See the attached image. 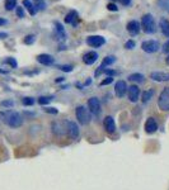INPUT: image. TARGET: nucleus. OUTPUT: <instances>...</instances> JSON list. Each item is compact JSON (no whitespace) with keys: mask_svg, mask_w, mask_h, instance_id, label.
Segmentation results:
<instances>
[{"mask_svg":"<svg viewBox=\"0 0 169 190\" xmlns=\"http://www.w3.org/2000/svg\"><path fill=\"white\" fill-rule=\"evenodd\" d=\"M0 120L5 123L7 125H9L10 128H19L23 124V119H22L21 114L18 112H14V110H4V112H0Z\"/></svg>","mask_w":169,"mask_h":190,"instance_id":"f257e3e1","label":"nucleus"},{"mask_svg":"<svg viewBox=\"0 0 169 190\" xmlns=\"http://www.w3.org/2000/svg\"><path fill=\"white\" fill-rule=\"evenodd\" d=\"M140 25H141V28L144 29L145 33H149V34L155 33V30H157L155 20H154V18H153L151 14H145V15H143Z\"/></svg>","mask_w":169,"mask_h":190,"instance_id":"f03ea898","label":"nucleus"},{"mask_svg":"<svg viewBox=\"0 0 169 190\" xmlns=\"http://www.w3.org/2000/svg\"><path fill=\"white\" fill-rule=\"evenodd\" d=\"M158 106L163 110V112H168L169 110V88H165L160 97L158 99Z\"/></svg>","mask_w":169,"mask_h":190,"instance_id":"7ed1b4c3","label":"nucleus"},{"mask_svg":"<svg viewBox=\"0 0 169 190\" xmlns=\"http://www.w3.org/2000/svg\"><path fill=\"white\" fill-rule=\"evenodd\" d=\"M75 114H76V119L79 120L80 124H88L90 122V115L88 113V110L84 106H78L75 110Z\"/></svg>","mask_w":169,"mask_h":190,"instance_id":"20e7f679","label":"nucleus"},{"mask_svg":"<svg viewBox=\"0 0 169 190\" xmlns=\"http://www.w3.org/2000/svg\"><path fill=\"white\" fill-rule=\"evenodd\" d=\"M141 48L146 53H154V52H157L159 50V42L158 41H154V39L145 41L141 44Z\"/></svg>","mask_w":169,"mask_h":190,"instance_id":"39448f33","label":"nucleus"},{"mask_svg":"<svg viewBox=\"0 0 169 190\" xmlns=\"http://www.w3.org/2000/svg\"><path fill=\"white\" fill-rule=\"evenodd\" d=\"M106 43V39L102 36H90L87 38V44L90 47H94V48H98V47L103 46Z\"/></svg>","mask_w":169,"mask_h":190,"instance_id":"423d86ee","label":"nucleus"},{"mask_svg":"<svg viewBox=\"0 0 169 190\" xmlns=\"http://www.w3.org/2000/svg\"><path fill=\"white\" fill-rule=\"evenodd\" d=\"M88 106L90 109V112L94 115H98L101 113V104H99V100L97 98H90L88 100Z\"/></svg>","mask_w":169,"mask_h":190,"instance_id":"0eeeda50","label":"nucleus"},{"mask_svg":"<svg viewBox=\"0 0 169 190\" xmlns=\"http://www.w3.org/2000/svg\"><path fill=\"white\" fill-rule=\"evenodd\" d=\"M150 79H153V80H154V81H159V83H163V81H169V72L154 71V72H151Z\"/></svg>","mask_w":169,"mask_h":190,"instance_id":"6e6552de","label":"nucleus"},{"mask_svg":"<svg viewBox=\"0 0 169 190\" xmlns=\"http://www.w3.org/2000/svg\"><path fill=\"white\" fill-rule=\"evenodd\" d=\"M127 91H129V99L135 103L139 100V95H140V89L139 86H136V85H131L127 88Z\"/></svg>","mask_w":169,"mask_h":190,"instance_id":"1a4fd4ad","label":"nucleus"},{"mask_svg":"<svg viewBox=\"0 0 169 190\" xmlns=\"http://www.w3.org/2000/svg\"><path fill=\"white\" fill-rule=\"evenodd\" d=\"M126 28H127V32H129L131 36H136V34H139L141 25H140V23L137 22V20H130L127 23V27Z\"/></svg>","mask_w":169,"mask_h":190,"instance_id":"9d476101","label":"nucleus"},{"mask_svg":"<svg viewBox=\"0 0 169 190\" xmlns=\"http://www.w3.org/2000/svg\"><path fill=\"white\" fill-rule=\"evenodd\" d=\"M37 61H38L40 63H42V65H45V66H50V65H52V63L55 62V58H54V56H51V55L41 53V55L37 56Z\"/></svg>","mask_w":169,"mask_h":190,"instance_id":"9b49d317","label":"nucleus"},{"mask_svg":"<svg viewBox=\"0 0 169 190\" xmlns=\"http://www.w3.org/2000/svg\"><path fill=\"white\" fill-rule=\"evenodd\" d=\"M66 127H68V133H69V136L73 139H76V138L79 137V128H78V125H76V123L68 122L66 123Z\"/></svg>","mask_w":169,"mask_h":190,"instance_id":"f8f14e48","label":"nucleus"},{"mask_svg":"<svg viewBox=\"0 0 169 190\" xmlns=\"http://www.w3.org/2000/svg\"><path fill=\"white\" fill-rule=\"evenodd\" d=\"M115 91H116V95H117L118 98L125 97V94L127 93V85H126V83L122 81V80H120L116 84V86H115Z\"/></svg>","mask_w":169,"mask_h":190,"instance_id":"ddd939ff","label":"nucleus"},{"mask_svg":"<svg viewBox=\"0 0 169 190\" xmlns=\"http://www.w3.org/2000/svg\"><path fill=\"white\" fill-rule=\"evenodd\" d=\"M54 25H55V34H56L57 39H60V41H65V38H66V33H65L64 27L61 25V23H59V22H54Z\"/></svg>","mask_w":169,"mask_h":190,"instance_id":"4468645a","label":"nucleus"},{"mask_svg":"<svg viewBox=\"0 0 169 190\" xmlns=\"http://www.w3.org/2000/svg\"><path fill=\"white\" fill-rule=\"evenodd\" d=\"M98 60V53L97 52H88L83 56V61L85 65H93V63Z\"/></svg>","mask_w":169,"mask_h":190,"instance_id":"2eb2a0df","label":"nucleus"},{"mask_svg":"<svg viewBox=\"0 0 169 190\" xmlns=\"http://www.w3.org/2000/svg\"><path fill=\"white\" fill-rule=\"evenodd\" d=\"M145 129L148 133H154L157 129H158V124H157V120L154 118H149L145 123Z\"/></svg>","mask_w":169,"mask_h":190,"instance_id":"dca6fc26","label":"nucleus"},{"mask_svg":"<svg viewBox=\"0 0 169 190\" xmlns=\"http://www.w3.org/2000/svg\"><path fill=\"white\" fill-rule=\"evenodd\" d=\"M104 128L108 133H113L116 131V124L112 117H106L104 119Z\"/></svg>","mask_w":169,"mask_h":190,"instance_id":"f3484780","label":"nucleus"},{"mask_svg":"<svg viewBox=\"0 0 169 190\" xmlns=\"http://www.w3.org/2000/svg\"><path fill=\"white\" fill-rule=\"evenodd\" d=\"M76 19H78V11L76 10H70L65 15V23H68V24H73Z\"/></svg>","mask_w":169,"mask_h":190,"instance_id":"a211bd4d","label":"nucleus"},{"mask_svg":"<svg viewBox=\"0 0 169 190\" xmlns=\"http://www.w3.org/2000/svg\"><path fill=\"white\" fill-rule=\"evenodd\" d=\"M23 7L29 11L31 15H35V14L37 13L36 7L32 4V0H23Z\"/></svg>","mask_w":169,"mask_h":190,"instance_id":"6ab92c4d","label":"nucleus"},{"mask_svg":"<svg viewBox=\"0 0 169 190\" xmlns=\"http://www.w3.org/2000/svg\"><path fill=\"white\" fill-rule=\"evenodd\" d=\"M160 29H162V32H163V34H164L165 37L169 38V20H168V19L163 18V19L160 20Z\"/></svg>","mask_w":169,"mask_h":190,"instance_id":"aec40b11","label":"nucleus"},{"mask_svg":"<svg viewBox=\"0 0 169 190\" xmlns=\"http://www.w3.org/2000/svg\"><path fill=\"white\" fill-rule=\"evenodd\" d=\"M129 80H130V81H134V83H144L145 77H144V75H141V74H131V75L129 76Z\"/></svg>","mask_w":169,"mask_h":190,"instance_id":"412c9836","label":"nucleus"},{"mask_svg":"<svg viewBox=\"0 0 169 190\" xmlns=\"http://www.w3.org/2000/svg\"><path fill=\"white\" fill-rule=\"evenodd\" d=\"M116 61V57L115 56H107L104 60H103V62H102V69L104 67V66H110V65H112V63Z\"/></svg>","mask_w":169,"mask_h":190,"instance_id":"4be33fe9","label":"nucleus"},{"mask_svg":"<svg viewBox=\"0 0 169 190\" xmlns=\"http://www.w3.org/2000/svg\"><path fill=\"white\" fill-rule=\"evenodd\" d=\"M5 9L7 10H13L17 7V0H5Z\"/></svg>","mask_w":169,"mask_h":190,"instance_id":"5701e85b","label":"nucleus"},{"mask_svg":"<svg viewBox=\"0 0 169 190\" xmlns=\"http://www.w3.org/2000/svg\"><path fill=\"white\" fill-rule=\"evenodd\" d=\"M153 95H154V91H153V90H148V91H145V93L143 94V102H144V103H146L148 100H150V99H151Z\"/></svg>","mask_w":169,"mask_h":190,"instance_id":"b1692460","label":"nucleus"},{"mask_svg":"<svg viewBox=\"0 0 169 190\" xmlns=\"http://www.w3.org/2000/svg\"><path fill=\"white\" fill-rule=\"evenodd\" d=\"M33 2H35V7L37 10H43L46 8V4L43 0H33Z\"/></svg>","mask_w":169,"mask_h":190,"instance_id":"393cba45","label":"nucleus"},{"mask_svg":"<svg viewBox=\"0 0 169 190\" xmlns=\"http://www.w3.org/2000/svg\"><path fill=\"white\" fill-rule=\"evenodd\" d=\"M159 5H160L165 11L169 13V0H159Z\"/></svg>","mask_w":169,"mask_h":190,"instance_id":"a878e982","label":"nucleus"},{"mask_svg":"<svg viewBox=\"0 0 169 190\" xmlns=\"http://www.w3.org/2000/svg\"><path fill=\"white\" fill-rule=\"evenodd\" d=\"M35 39H36L35 34H28V36H26V38H24V43H26V44H32V43L35 42Z\"/></svg>","mask_w":169,"mask_h":190,"instance_id":"bb28decb","label":"nucleus"},{"mask_svg":"<svg viewBox=\"0 0 169 190\" xmlns=\"http://www.w3.org/2000/svg\"><path fill=\"white\" fill-rule=\"evenodd\" d=\"M51 99H52L51 97H41V98L38 99V103L42 104V105H43V104H49V103L51 102Z\"/></svg>","mask_w":169,"mask_h":190,"instance_id":"cd10ccee","label":"nucleus"},{"mask_svg":"<svg viewBox=\"0 0 169 190\" xmlns=\"http://www.w3.org/2000/svg\"><path fill=\"white\" fill-rule=\"evenodd\" d=\"M135 42L132 41V39H130V41H127L126 43H125V48L126 50H132V48H135Z\"/></svg>","mask_w":169,"mask_h":190,"instance_id":"c85d7f7f","label":"nucleus"},{"mask_svg":"<svg viewBox=\"0 0 169 190\" xmlns=\"http://www.w3.org/2000/svg\"><path fill=\"white\" fill-rule=\"evenodd\" d=\"M22 103H23L24 105H33V103H35V100H33L32 98H23V100H22Z\"/></svg>","mask_w":169,"mask_h":190,"instance_id":"c756f323","label":"nucleus"},{"mask_svg":"<svg viewBox=\"0 0 169 190\" xmlns=\"http://www.w3.org/2000/svg\"><path fill=\"white\" fill-rule=\"evenodd\" d=\"M59 69L63 70V71H65V72H70L73 70V66L71 65H63V66H59Z\"/></svg>","mask_w":169,"mask_h":190,"instance_id":"7c9ffc66","label":"nucleus"},{"mask_svg":"<svg viewBox=\"0 0 169 190\" xmlns=\"http://www.w3.org/2000/svg\"><path fill=\"white\" fill-rule=\"evenodd\" d=\"M17 15L18 18H24V9L22 7H17Z\"/></svg>","mask_w":169,"mask_h":190,"instance_id":"2f4dec72","label":"nucleus"},{"mask_svg":"<svg viewBox=\"0 0 169 190\" xmlns=\"http://www.w3.org/2000/svg\"><path fill=\"white\" fill-rule=\"evenodd\" d=\"M7 63H9V65H10L12 67H17V61H15L14 58H12V57L7 58Z\"/></svg>","mask_w":169,"mask_h":190,"instance_id":"473e14b6","label":"nucleus"},{"mask_svg":"<svg viewBox=\"0 0 169 190\" xmlns=\"http://www.w3.org/2000/svg\"><path fill=\"white\" fill-rule=\"evenodd\" d=\"M107 9L111 10V11H117V10H118V7H117L116 4H113V3H111V4L107 5Z\"/></svg>","mask_w":169,"mask_h":190,"instance_id":"72a5a7b5","label":"nucleus"},{"mask_svg":"<svg viewBox=\"0 0 169 190\" xmlns=\"http://www.w3.org/2000/svg\"><path fill=\"white\" fill-rule=\"evenodd\" d=\"M113 81V77L112 76H110L108 79H106V80H103L102 83H101V85H107V84H111Z\"/></svg>","mask_w":169,"mask_h":190,"instance_id":"f704fd0d","label":"nucleus"},{"mask_svg":"<svg viewBox=\"0 0 169 190\" xmlns=\"http://www.w3.org/2000/svg\"><path fill=\"white\" fill-rule=\"evenodd\" d=\"M163 51H164L165 53H169V41H167V42L164 43V46H163Z\"/></svg>","mask_w":169,"mask_h":190,"instance_id":"c9c22d12","label":"nucleus"},{"mask_svg":"<svg viewBox=\"0 0 169 190\" xmlns=\"http://www.w3.org/2000/svg\"><path fill=\"white\" fill-rule=\"evenodd\" d=\"M45 110H46V112H47V113H52V114H56V113H57V110H56V109H54V108H46Z\"/></svg>","mask_w":169,"mask_h":190,"instance_id":"e433bc0d","label":"nucleus"},{"mask_svg":"<svg viewBox=\"0 0 169 190\" xmlns=\"http://www.w3.org/2000/svg\"><path fill=\"white\" fill-rule=\"evenodd\" d=\"M13 104H14L13 102H3V103H2V105H3V106H7V108L13 106Z\"/></svg>","mask_w":169,"mask_h":190,"instance_id":"4c0bfd02","label":"nucleus"},{"mask_svg":"<svg viewBox=\"0 0 169 190\" xmlns=\"http://www.w3.org/2000/svg\"><path fill=\"white\" fill-rule=\"evenodd\" d=\"M104 72H106L107 75H111V76H113V75H116V74H117L116 71H112V70H104Z\"/></svg>","mask_w":169,"mask_h":190,"instance_id":"58836bf2","label":"nucleus"},{"mask_svg":"<svg viewBox=\"0 0 169 190\" xmlns=\"http://www.w3.org/2000/svg\"><path fill=\"white\" fill-rule=\"evenodd\" d=\"M120 2H121V4H122V5H130L131 0H120Z\"/></svg>","mask_w":169,"mask_h":190,"instance_id":"ea45409f","label":"nucleus"},{"mask_svg":"<svg viewBox=\"0 0 169 190\" xmlns=\"http://www.w3.org/2000/svg\"><path fill=\"white\" fill-rule=\"evenodd\" d=\"M7 37H8V33H4V32H0V39L7 38Z\"/></svg>","mask_w":169,"mask_h":190,"instance_id":"a19ab883","label":"nucleus"},{"mask_svg":"<svg viewBox=\"0 0 169 190\" xmlns=\"http://www.w3.org/2000/svg\"><path fill=\"white\" fill-rule=\"evenodd\" d=\"M4 24H7V20L3 19V18H0V25H4Z\"/></svg>","mask_w":169,"mask_h":190,"instance_id":"79ce46f5","label":"nucleus"},{"mask_svg":"<svg viewBox=\"0 0 169 190\" xmlns=\"http://www.w3.org/2000/svg\"><path fill=\"white\" fill-rule=\"evenodd\" d=\"M167 63H168V65H169V56L167 57Z\"/></svg>","mask_w":169,"mask_h":190,"instance_id":"37998d69","label":"nucleus"}]
</instances>
